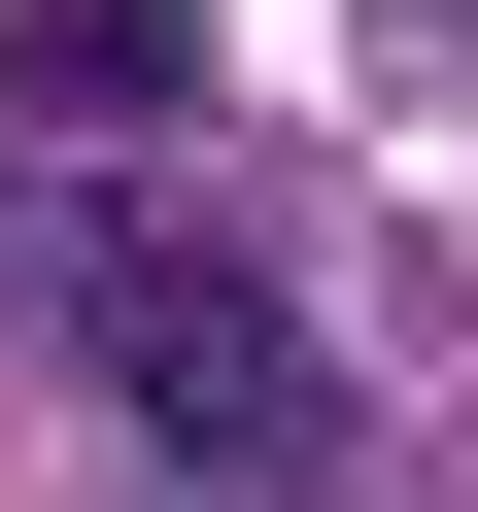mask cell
<instances>
[{"instance_id":"2","label":"cell","mask_w":478,"mask_h":512,"mask_svg":"<svg viewBox=\"0 0 478 512\" xmlns=\"http://www.w3.org/2000/svg\"><path fill=\"white\" fill-rule=\"evenodd\" d=\"M0 69H35V103H103V137H137V103H205V0H35V35H0Z\"/></svg>"},{"instance_id":"1","label":"cell","mask_w":478,"mask_h":512,"mask_svg":"<svg viewBox=\"0 0 478 512\" xmlns=\"http://www.w3.org/2000/svg\"><path fill=\"white\" fill-rule=\"evenodd\" d=\"M35 308H69V376H103L205 512H342V342L239 274V239H103V205H69V239H35Z\"/></svg>"}]
</instances>
